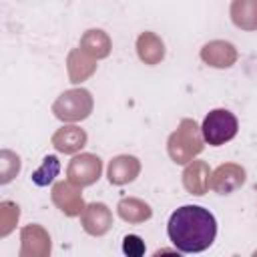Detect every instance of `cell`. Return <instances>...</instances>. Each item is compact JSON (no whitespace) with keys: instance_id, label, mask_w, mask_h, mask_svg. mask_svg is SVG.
<instances>
[{"instance_id":"1","label":"cell","mask_w":257,"mask_h":257,"mask_svg":"<svg viewBox=\"0 0 257 257\" xmlns=\"http://www.w3.org/2000/svg\"><path fill=\"white\" fill-rule=\"evenodd\" d=\"M167 233L181 253H201L213 245L217 237V221L205 207L183 205L171 215Z\"/></svg>"},{"instance_id":"2","label":"cell","mask_w":257,"mask_h":257,"mask_svg":"<svg viewBox=\"0 0 257 257\" xmlns=\"http://www.w3.org/2000/svg\"><path fill=\"white\" fill-rule=\"evenodd\" d=\"M203 141L205 139L197 122L191 118H183L179 128L169 137V143H167L169 157L177 165H187L203 151Z\"/></svg>"},{"instance_id":"3","label":"cell","mask_w":257,"mask_h":257,"mask_svg":"<svg viewBox=\"0 0 257 257\" xmlns=\"http://www.w3.org/2000/svg\"><path fill=\"white\" fill-rule=\"evenodd\" d=\"M239 131V122H237V116L227 110V108H215L211 110L203 124H201V133H203V139L207 145L211 147H221L225 143H229Z\"/></svg>"},{"instance_id":"4","label":"cell","mask_w":257,"mask_h":257,"mask_svg":"<svg viewBox=\"0 0 257 257\" xmlns=\"http://www.w3.org/2000/svg\"><path fill=\"white\" fill-rule=\"evenodd\" d=\"M92 110V96L86 88H72L62 92L54 104H52V112L56 118L64 120V122H76L82 120L90 114Z\"/></svg>"},{"instance_id":"5","label":"cell","mask_w":257,"mask_h":257,"mask_svg":"<svg viewBox=\"0 0 257 257\" xmlns=\"http://www.w3.org/2000/svg\"><path fill=\"white\" fill-rule=\"evenodd\" d=\"M100 171H102L100 159L96 155L84 153V155H76L70 161L66 175H68V181L74 183L76 187H86V185H92L94 181H98Z\"/></svg>"},{"instance_id":"6","label":"cell","mask_w":257,"mask_h":257,"mask_svg":"<svg viewBox=\"0 0 257 257\" xmlns=\"http://www.w3.org/2000/svg\"><path fill=\"white\" fill-rule=\"evenodd\" d=\"M52 201L68 217L82 215V211H84L80 187H76L70 181H62V183H56L54 185V189H52Z\"/></svg>"},{"instance_id":"7","label":"cell","mask_w":257,"mask_h":257,"mask_svg":"<svg viewBox=\"0 0 257 257\" xmlns=\"http://www.w3.org/2000/svg\"><path fill=\"white\" fill-rule=\"evenodd\" d=\"M245 183V169L233 163L221 165L219 169H215V173L209 179V189H213L219 195H229L233 191H237L241 185Z\"/></svg>"},{"instance_id":"8","label":"cell","mask_w":257,"mask_h":257,"mask_svg":"<svg viewBox=\"0 0 257 257\" xmlns=\"http://www.w3.org/2000/svg\"><path fill=\"white\" fill-rule=\"evenodd\" d=\"M82 227L90 235H104L112 225V215L104 203H90L82 211Z\"/></svg>"},{"instance_id":"9","label":"cell","mask_w":257,"mask_h":257,"mask_svg":"<svg viewBox=\"0 0 257 257\" xmlns=\"http://www.w3.org/2000/svg\"><path fill=\"white\" fill-rule=\"evenodd\" d=\"M201 58L215 68H227L237 60V50L231 42L225 40H213L209 44L203 46L201 50Z\"/></svg>"},{"instance_id":"10","label":"cell","mask_w":257,"mask_h":257,"mask_svg":"<svg viewBox=\"0 0 257 257\" xmlns=\"http://www.w3.org/2000/svg\"><path fill=\"white\" fill-rule=\"evenodd\" d=\"M139 171H141V163L137 157L118 155L108 163V181L110 185H124L135 181Z\"/></svg>"},{"instance_id":"11","label":"cell","mask_w":257,"mask_h":257,"mask_svg":"<svg viewBox=\"0 0 257 257\" xmlns=\"http://www.w3.org/2000/svg\"><path fill=\"white\" fill-rule=\"evenodd\" d=\"M52 145L64 155L78 153L86 145V133L78 126H62L52 135Z\"/></svg>"},{"instance_id":"12","label":"cell","mask_w":257,"mask_h":257,"mask_svg":"<svg viewBox=\"0 0 257 257\" xmlns=\"http://www.w3.org/2000/svg\"><path fill=\"white\" fill-rule=\"evenodd\" d=\"M209 179H211V173L207 163L203 161H193L183 173V185L193 195H205V191L209 189Z\"/></svg>"},{"instance_id":"13","label":"cell","mask_w":257,"mask_h":257,"mask_svg":"<svg viewBox=\"0 0 257 257\" xmlns=\"http://www.w3.org/2000/svg\"><path fill=\"white\" fill-rule=\"evenodd\" d=\"M231 18L235 26L243 30H255L257 28V0H233Z\"/></svg>"},{"instance_id":"14","label":"cell","mask_w":257,"mask_h":257,"mask_svg":"<svg viewBox=\"0 0 257 257\" xmlns=\"http://www.w3.org/2000/svg\"><path fill=\"white\" fill-rule=\"evenodd\" d=\"M96 64L90 58V54H86L82 48L72 50L68 54V74H70V82H82L84 78H88L94 72Z\"/></svg>"},{"instance_id":"15","label":"cell","mask_w":257,"mask_h":257,"mask_svg":"<svg viewBox=\"0 0 257 257\" xmlns=\"http://www.w3.org/2000/svg\"><path fill=\"white\" fill-rule=\"evenodd\" d=\"M137 50L141 60H145L147 64H157L159 60H163L165 56V46L163 40L159 36H155L153 32H145L139 36L137 40Z\"/></svg>"},{"instance_id":"16","label":"cell","mask_w":257,"mask_h":257,"mask_svg":"<svg viewBox=\"0 0 257 257\" xmlns=\"http://www.w3.org/2000/svg\"><path fill=\"white\" fill-rule=\"evenodd\" d=\"M80 48L86 54H90L92 58H104L110 52V40L102 30H98V28L94 30L92 28V30H86V34L82 36Z\"/></svg>"},{"instance_id":"17","label":"cell","mask_w":257,"mask_h":257,"mask_svg":"<svg viewBox=\"0 0 257 257\" xmlns=\"http://www.w3.org/2000/svg\"><path fill=\"white\" fill-rule=\"evenodd\" d=\"M116 209H118V215L128 223H141V221H145L153 215V211L147 203H143L139 199H133V197L120 199Z\"/></svg>"},{"instance_id":"18","label":"cell","mask_w":257,"mask_h":257,"mask_svg":"<svg viewBox=\"0 0 257 257\" xmlns=\"http://www.w3.org/2000/svg\"><path fill=\"white\" fill-rule=\"evenodd\" d=\"M58 171H60V161L56 155H46L42 159V165L32 173V183L38 185V187H46L54 181V177H58Z\"/></svg>"},{"instance_id":"19","label":"cell","mask_w":257,"mask_h":257,"mask_svg":"<svg viewBox=\"0 0 257 257\" xmlns=\"http://www.w3.org/2000/svg\"><path fill=\"white\" fill-rule=\"evenodd\" d=\"M145 249H147L145 241L139 235H126L122 239V251L128 257H141V255H145Z\"/></svg>"}]
</instances>
